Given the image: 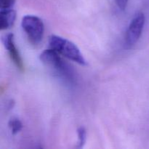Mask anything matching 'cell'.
Instances as JSON below:
<instances>
[{
	"instance_id": "cell-8",
	"label": "cell",
	"mask_w": 149,
	"mask_h": 149,
	"mask_svg": "<svg viewBox=\"0 0 149 149\" xmlns=\"http://www.w3.org/2000/svg\"><path fill=\"white\" fill-rule=\"evenodd\" d=\"M78 141H77V148H83L87 141V130L84 127H80L77 130Z\"/></svg>"
},
{
	"instance_id": "cell-3",
	"label": "cell",
	"mask_w": 149,
	"mask_h": 149,
	"mask_svg": "<svg viewBox=\"0 0 149 149\" xmlns=\"http://www.w3.org/2000/svg\"><path fill=\"white\" fill-rule=\"evenodd\" d=\"M21 26L31 43L36 45L42 42L45 33V25L42 19L27 15L22 19Z\"/></svg>"
},
{
	"instance_id": "cell-6",
	"label": "cell",
	"mask_w": 149,
	"mask_h": 149,
	"mask_svg": "<svg viewBox=\"0 0 149 149\" xmlns=\"http://www.w3.org/2000/svg\"><path fill=\"white\" fill-rule=\"evenodd\" d=\"M15 18L16 13L12 8L0 10V29L3 31L12 27Z\"/></svg>"
},
{
	"instance_id": "cell-1",
	"label": "cell",
	"mask_w": 149,
	"mask_h": 149,
	"mask_svg": "<svg viewBox=\"0 0 149 149\" xmlns=\"http://www.w3.org/2000/svg\"><path fill=\"white\" fill-rule=\"evenodd\" d=\"M40 60L46 67L52 70L57 77L70 85L76 84V75L72 67L67 63L53 49H46L40 55Z\"/></svg>"
},
{
	"instance_id": "cell-10",
	"label": "cell",
	"mask_w": 149,
	"mask_h": 149,
	"mask_svg": "<svg viewBox=\"0 0 149 149\" xmlns=\"http://www.w3.org/2000/svg\"><path fill=\"white\" fill-rule=\"evenodd\" d=\"M115 1L121 10H125L127 6L129 0H115Z\"/></svg>"
},
{
	"instance_id": "cell-7",
	"label": "cell",
	"mask_w": 149,
	"mask_h": 149,
	"mask_svg": "<svg viewBox=\"0 0 149 149\" xmlns=\"http://www.w3.org/2000/svg\"><path fill=\"white\" fill-rule=\"evenodd\" d=\"M8 126L13 135H16L23 129V124L21 121L17 118H13L9 121Z\"/></svg>"
},
{
	"instance_id": "cell-2",
	"label": "cell",
	"mask_w": 149,
	"mask_h": 149,
	"mask_svg": "<svg viewBox=\"0 0 149 149\" xmlns=\"http://www.w3.org/2000/svg\"><path fill=\"white\" fill-rule=\"evenodd\" d=\"M49 45L51 49H53L68 59L81 65L87 64L78 47L68 39L57 35H52L49 38Z\"/></svg>"
},
{
	"instance_id": "cell-4",
	"label": "cell",
	"mask_w": 149,
	"mask_h": 149,
	"mask_svg": "<svg viewBox=\"0 0 149 149\" xmlns=\"http://www.w3.org/2000/svg\"><path fill=\"white\" fill-rule=\"evenodd\" d=\"M145 15L139 13L132 18L125 34V43L127 46L132 47L138 42L142 34L145 25Z\"/></svg>"
},
{
	"instance_id": "cell-9",
	"label": "cell",
	"mask_w": 149,
	"mask_h": 149,
	"mask_svg": "<svg viewBox=\"0 0 149 149\" xmlns=\"http://www.w3.org/2000/svg\"><path fill=\"white\" fill-rule=\"evenodd\" d=\"M15 0H0V9H10L15 5Z\"/></svg>"
},
{
	"instance_id": "cell-5",
	"label": "cell",
	"mask_w": 149,
	"mask_h": 149,
	"mask_svg": "<svg viewBox=\"0 0 149 149\" xmlns=\"http://www.w3.org/2000/svg\"><path fill=\"white\" fill-rule=\"evenodd\" d=\"M4 45L6 49L8 51V53L13 63L20 71H24V64H23V59L20 56L18 49L15 46L14 35L13 33H9L4 37Z\"/></svg>"
}]
</instances>
